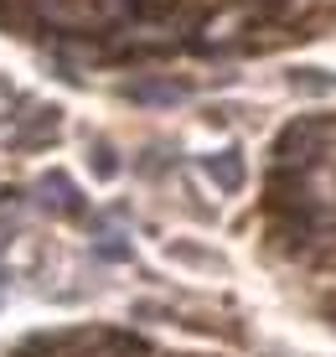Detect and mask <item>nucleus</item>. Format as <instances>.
Returning a JSON list of instances; mask_svg holds the SVG:
<instances>
[{
	"instance_id": "nucleus-1",
	"label": "nucleus",
	"mask_w": 336,
	"mask_h": 357,
	"mask_svg": "<svg viewBox=\"0 0 336 357\" xmlns=\"http://www.w3.org/2000/svg\"><path fill=\"white\" fill-rule=\"evenodd\" d=\"M202 176L213 181L217 192H243V181H248V171H243V155L238 151H213V155H202Z\"/></svg>"
},
{
	"instance_id": "nucleus-2",
	"label": "nucleus",
	"mask_w": 336,
	"mask_h": 357,
	"mask_svg": "<svg viewBox=\"0 0 336 357\" xmlns=\"http://www.w3.org/2000/svg\"><path fill=\"white\" fill-rule=\"evenodd\" d=\"M36 197H42V207H47V213H57V218H78V213H83L78 187H72L62 171H47V176L36 181Z\"/></svg>"
},
{
	"instance_id": "nucleus-3",
	"label": "nucleus",
	"mask_w": 336,
	"mask_h": 357,
	"mask_svg": "<svg viewBox=\"0 0 336 357\" xmlns=\"http://www.w3.org/2000/svg\"><path fill=\"white\" fill-rule=\"evenodd\" d=\"M166 259H176V264H192V269H213V275H222L228 269V259L213 249H197V243H166Z\"/></svg>"
},
{
	"instance_id": "nucleus-4",
	"label": "nucleus",
	"mask_w": 336,
	"mask_h": 357,
	"mask_svg": "<svg viewBox=\"0 0 336 357\" xmlns=\"http://www.w3.org/2000/svg\"><path fill=\"white\" fill-rule=\"evenodd\" d=\"M290 83L300 93H336V78H331V73H321V68H295Z\"/></svg>"
},
{
	"instance_id": "nucleus-5",
	"label": "nucleus",
	"mask_w": 336,
	"mask_h": 357,
	"mask_svg": "<svg viewBox=\"0 0 336 357\" xmlns=\"http://www.w3.org/2000/svg\"><path fill=\"white\" fill-rule=\"evenodd\" d=\"M89 166H93V176H98V181H109V176H119V155H114V145H104V140H93V145H89Z\"/></svg>"
}]
</instances>
